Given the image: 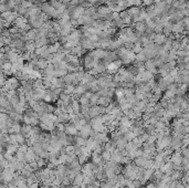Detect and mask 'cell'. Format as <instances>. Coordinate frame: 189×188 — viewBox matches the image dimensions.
<instances>
[{
	"label": "cell",
	"mask_w": 189,
	"mask_h": 188,
	"mask_svg": "<svg viewBox=\"0 0 189 188\" xmlns=\"http://www.w3.org/2000/svg\"><path fill=\"white\" fill-rule=\"evenodd\" d=\"M117 18H120V17H118V12H112V13H111V19H112V21L115 20V19H117Z\"/></svg>",
	"instance_id": "cell-28"
},
{
	"label": "cell",
	"mask_w": 189,
	"mask_h": 188,
	"mask_svg": "<svg viewBox=\"0 0 189 188\" xmlns=\"http://www.w3.org/2000/svg\"><path fill=\"white\" fill-rule=\"evenodd\" d=\"M27 38L28 40H31V41H34L37 38H38V30L37 29H30L29 31L27 32Z\"/></svg>",
	"instance_id": "cell-10"
},
{
	"label": "cell",
	"mask_w": 189,
	"mask_h": 188,
	"mask_svg": "<svg viewBox=\"0 0 189 188\" xmlns=\"http://www.w3.org/2000/svg\"><path fill=\"white\" fill-rule=\"evenodd\" d=\"M23 0H14V2H16V5H21V2H22Z\"/></svg>",
	"instance_id": "cell-33"
},
{
	"label": "cell",
	"mask_w": 189,
	"mask_h": 188,
	"mask_svg": "<svg viewBox=\"0 0 189 188\" xmlns=\"http://www.w3.org/2000/svg\"><path fill=\"white\" fill-rule=\"evenodd\" d=\"M135 60H136V61H139V62H143V63H144V62L146 61V60H147V59H146L145 54H144V53H143V52L140 51L139 53L135 54Z\"/></svg>",
	"instance_id": "cell-20"
},
{
	"label": "cell",
	"mask_w": 189,
	"mask_h": 188,
	"mask_svg": "<svg viewBox=\"0 0 189 188\" xmlns=\"http://www.w3.org/2000/svg\"><path fill=\"white\" fill-rule=\"evenodd\" d=\"M96 12L101 14L102 20H103V18H104L105 16H107V14H110V13L112 12V10H111L107 6H105V5H100V6L96 8Z\"/></svg>",
	"instance_id": "cell-4"
},
{
	"label": "cell",
	"mask_w": 189,
	"mask_h": 188,
	"mask_svg": "<svg viewBox=\"0 0 189 188\" xmlns=\"http://www.w3.org/2000/svg\"><path fill=\"white\" fill-rule=\"evenodd\" d=\"M83 179H84V175L81 174V173H77L76 176L74 177V179L72 180V183H73V185H74V186H76V187H80V186L83 184Z\"/></svg>",
	"instance_id": "cell-9"
},
{
	"label": "cell",
	"mask_w": 189,
	"mask_h": 188,
	"mask_svg": "<svg viewBox=\"0 0 189 188\" xmlns=\"http://www.w3.org/2000/svg\"><path fill=\"white\" fill-rule=\"evenodd\" d=\"M71 107H72L74 114L80 113V107H81V105H80L79 101H71Z\"/></svg>",
	"instance_id": "cell-17"
},
{
	"label": "cell",
	"mask_w": 189,
	"mask_h": 188,
	"mask_svg": "<svg viewBox=\"0 0 189 188\" xmlns=\"http://www.w3.org/2000/svg\"><path fill=\"white\" fill-rule=\"evenodd\" d=\"M6 11H11L10 7L8 6L6 2H2V3H0V13L6 12Z\"/></svg>",
	"instance_id": "cell-21"
},
{
	"label": "cell",
	"mask_w": 189,
	"mask_h": 188,
	"mask_svg": "<svg viewBox=\"0 0 189 188\" xmlns=\"http://www.w3.org/2000/svg\"><path fill=\"white\" fill-rule=\"evenodd\" d=\"M23 1H25V0H23Z\"/></svg>",
	"instance_id": "cell-35"
},
{
	"label": "cell",
	"mask_w": 189,
	"mask_h": 188,
	"mask_svg": "<svg viewBox=\"0 0 189 188\" xmlns=\"http://www.w3.org/2000/svg\"><path fill=\"white\" fill-rule=\"evenodd\" d=\"M88 3H91L92 6H94V5H96V0H86Z\"/></svg>",
	"instance_id": "cell-31"
},
{
	"label": "cell",
	"mask_w": 189,
	"mask_h": 188,
	"mask_svg": "<svg viewBox=\"0 0 189 188\" xmlns=\"http://www.w3.org/2000/svg\"><path fill=\"white\" fill-rule=\"evenodd\" d=\"M66 73H68L66 70L57 69V70H54V72H53V76H55V78H63Z\"/></svg>",
	"instance_id": "cell-18"
},
{
	"label": "cell",
	"mask_w": 189,
	"mask_h": 188,
	"mask_svg": "<svg viewBox=\"0 0 189 188\" xmlns=\"http://www.w3.org/2000/svg\"><path fill=\"white\" fill-rule=\"evenodd\" d=\"M151 100L154 101V102H159V101L163 99V92H160V91H157V92H154V93L151 94Z\"/></svg>",
	"instance_id": "cell-16"
},
{
	"label": "cell",
	"mask_w": 189,
	"mask_h": 188,
	"mask_svg": "<svg viewBox=\"0 0 189 188\" xmlns=\"http://www.w3.org/2000/svg\"><path fill=\"white\" fill-rule=\"evenodd\" d=\"M21 7L25 8V9H31V8L34 7V5H33V2L30 1V0H25V1L21 2Z\"/></svg>",
	"instance_id": "cell-19"
},
{
	"label": "cell",
	"mask_w": 189,
	"mask_h": 188,
	"mask_svg": "<svg viewBox=\"0 0 189 188\" xmlns=\"http://www.w3.org/2000/svg\"><path fill=\"white\" fill-rule=\"evenodd\" d=\"M88 39H90V40H91V41H92V42H99V41H100V38H99V36H97V34H96V33H94V34H91V36H90V37H88Z\"/></svg>",
	"instance_id": "cell-24"
},
{
	"label": "cell",
	"mask_w": 189,
	"mask_h": 188,
	"mask_svg": "<svg viewBox=\"0 0 189 188\" xmlns=\"http://www.w3.org/2000/svg\"><path fill=\"white\" fill-rule=\"evenodd\" d=\"M74 143H75V145L80 146V147L85 146V144H86V138L82 137V136H75L74 137Z\"/></svg>",
	"instance_id": "cell-15"
},
{
	"label": "cell",
	"mask_w": 189,
	"mask_h": 188,
	"mask_svg": "<svg viewBox=\"0 0 189 188\" xmlns=\"http://www.w3.org/2000/svg\"><path fill=\"white\" fill-rule=\"evenodd\" d=\"M112 101H113V99H111V97H108V96H99V100H97V104H96V105L105 107V106H107L108 104H111Z\"/></svg>",
	"instance_id": "cell-7"
},
{
	"label": "cell",
	"mask_w": 189,
	"mask_h": 188,
	"mask_svg": "<svg viewBox=\"0 0 189 188\" xmlns=\"http://www.w3.org/2000/svg\"><path fill=\"white\" fill-rule=\"evenodd\" d=\"M37 1H38L39 3H44V2H47L48 0H37Z\"/></svg>",
	"instance_id": "cell-34"
},
{
	"label": "cell",
	"mask_w": 189,
	"mask_h": 188,
	"mask_svg": "<svg viewBox=\"0 0 189 188\" xmlns=\"http://www.w3.org/2000/svg\"><path fill=\"white\" fill-rule=\"evenodd\" d=\"M166 41H167V37L165 36L164 33H155V37H154V40H153L154 43L158 44V45H163Z\"/></svg>",
	"instance_id": "cell-5"
},
{
	"label": "cell",
	"mask_w": 189,
	"mask_h": 188,
	"mask_svg": "<svg viewBox=\"0 0 189 188\" xmlns=\"http://www.w3.org/2000/svg\"><path fill=\"white\" fill-rule=\"evenodd\" d=\"M48 64H49V62L45 60V59H42V58H39L38 59V62H37V67H38L40 70H44L47 67H48Z\"/></svg>",
	"instance_id": "cell-12"
},
{
	"label": "cell",
	"mask_w": 189,
	"mask_h": 188,
	"mask_svg": "<svg viewBox=\"0 0 189 188\" xmlns=\"http://www.w3.org/2000/svg\"><path fill=\"white\" fill-rule=\"evenodd\" d=\"M7 61L6 59V56H5V53H2L1 51H0V68H1V65L3 64V63Z\"/></svg>",
	"instance_id": "cell-25"
},
{
	"label": "cell",
	"mask_w": 189,
	"mask_h": 188,
	"mask_svg": "<svg viewBox=\"0 0 189 188\" xmlns=\"http://www.w3.org/2000/svg\"><path fill=\"white\" fill-rule=\"evenodd\" d=\"M118 17H120L121 19H124V18H126V17H128V13H127L126 10H123V11L118 12Z\"/></svg>",
	"instance_id": "cell-27"
},
{
	"label": "cell",
	"mask_w": 189,
	"mask_h": 188,
	"mask_svg": "<svg viewBox=\"0 0 189 188\" xmlns=\"http://www.w3.org/2000/svg\"><path fill=\"white\" fill-rule=\"evenodd\" d=\"M165 3H166L167 6H171V3H173V0H165Z\"/></svg>",
	"instance_id": "cell-32"
},
{
	"label": "cell",
	"mask_w": 189,
	"mask_h": 188,
	"mask_svg": "<svg viewBox=\"0 0 189 188\" xmlns=\"http://www.w3.org/2000/svg\"><path fill=\"white\" fill-rule=\"evenodd\" d=\"M0 34H1L2 37H10V32H9V29H2Z\"/></svg>",
	"instance_id": "cell-26"
},
{
	"label": "cell",
	"mask_w": 189,
	"mask_h": 188,
	"mask_svg": "<svg viewBox=\"0 0 189 188\" xmlns=\"http://www.w3.org/2000/svg\"><path fill=\"white\" fill-rule=\"evenodd\" d=\"M77 128H76L75 126L73 125L72 123H69V124H66V125L64 126V133L65 134H68V135H71V136H74L77 134Z\"/></svg>",
	"instance_id": "cell-6"
},
{
	"label": "cell",
	"mask_w": 189,
	"mask_h": 188,
	"mask_svg": "<svg viewBox=\"0 0 189 188\" xmlns=\"http://www.w3.org/2000/svg\"><path fill=\"white\" fill-rule=\"evenodd\" d=\"M74 89H75V85H73V84L65 85V86L62 89V92L64 94H68V95H72V94L74 93Z\"/></svg>",
	"instance_id": "cell-11"
},
{
	"label": "cell",
	"mask_w": 189,
	"mask_h": 188,
	"mask_svg": "<svg viewBox=\"0 0 189 188\" xmlns=\"http://www.w3.org/2000/svg\"><path fill=\"white\" fill-rule=\"evenodd\" d=\"M83 13H84V8L81 6H76L70 11V19H75V20H77L80 17H82Z\"/></svg>",
	"instance_id": "cell-1"
},
{
	"label": "cell",
	"mask_w": 189,
	"mask_h": 188,
	"mask_svg": "<svg viewBox=\"0 0 189 188\" xmlns=\"http://www.w3.org/2000/svg\"><path fill=\"white\" fill-rule=\"evenodd\" d=\"M32 86H33V89L43 88V81H42V78H37V79L32 80Z\"/></svg>",
	"instance_id": "cell-13"
},
{
	"label": "cell",
	"mask_w": 189,
	"mask_h": 188,
	"mask_svg": "<svg viewBox=\"0 0 189 188\" xmlns=\"http://www.w3.org/2000/svg\"><path fill=\"white\" fill-rule=\"evenodd\" d=\"M183 31H184V28H183V25H181V21L171 25V33H174V34H176V33H183Z\"/></svg>",
	"instance_id": "cell-8"
},
{
	"label": "cell",
	"mask_w": 189,
	"mask_h": 188,
	"mask_svg": "<svg viewBox=\"0 0 189 188\" xmlns=\"http://www.w3.org/2000/svg\"><path fill=\"white\" fill-rule=\"evenodd\" d=\"M83 95H84V96H85L86 99H88V100H90V99L92 97V95H93V93H92V92H90V91H86V92H85V93L83 94Z\"/></svg>",
	"instance_id": "cell-29"
},
{
	"label": "cell",
	"mask_w": 189,
	"mask_h": 188,
	"mask_svg": "<svg viewBox=\"0 0 189 188\" xmlns=\"http://www.w3.org/2000/svg\"><path fill=\"white\" fill-rule=\"evenodd\" d=\"M97 100H99V95L96 93H93L92 97L90 99V104L91 105H96L97 104Z\"/></svg>",
	"instance_id": "cell-23"
},
{
	"label": "cell",
	"mask_w": 189,
	"mask_h": 188,
	"mask_svg": "<svg viewBox=\"0 0 189 188\" xmlns=\"http://www.w3.org/2000/svg\"><path fill=\"white\" fill-rule=\"evenodd\" d=\"M27 23H28V19H25L23 16H19V17H17V18L14 19V21L12 22V27L19 29V30H22L23 27Z\"/></svg>",
	"instance_id": "cell-2"
},
{
	"label": "cell",
	"mask_w": 189,
	"mask_h": 188,
	"mask_svg": "<svg viewBox=\"0 0 189 188\" xmlns=\"http://www.w3.org/2000/svg\"><path fill=\"white\" fill-rule=\"evenodd\" d=\"M146 188H157V185L154 184V183H149V184H147Z\"/></svg>",
	"instance_id": "cell-30"
},
{
	"label": "cell",
	"mask_w": 189,
	"mask_h": 188,
	"mask_svg": "<svg viewBox=\"0 0 189 188\" xmlns=\"http://www.w3.org/2000/svg\"><path fill=\"white\" fill-rule=\"evenodd\" d=\"M88 91V89L85 86V84L84 85H75V89H74V93L79 94V95H83V94L85 93Z\"/></svg>",
	"instance_id": "cell-14"
},
{
	"label": "cell",
	"mask_w": 189,
	"mask_h": 188,
	"mask_svg": "<svg viewBox=\"0 0 189 188\" xmlns=\"http://www.w3.org/2000/svg\"><path fill=\"white\" fill-rule=\"evenodd\" d=\"M79 103H80V105H88L90 104V100L86 99L84 95H81L80 99H79Z\"/></svg>",
	"instance_id": "cell-22"
},
{
	"label": "cell",
	"mask_w": 189,
	"mask_h": 188,
	"mask_svg": "<svg viewBox=\"0 0 189 188\" xmlns=\"http://www.w3.org/2000/svg\"><path fill=\"white\" fill-rule=\"evenodd\" d=\"M144 68H145L146 71H149L153 74H157V68H156V65L154 64V62H153L151 59L146 60L145 62H144Z\"/></svg>",
	"instance_id": "cell-3"
}]
</instances>
